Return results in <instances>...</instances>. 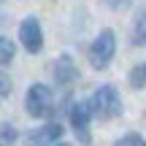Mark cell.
Listing matches in <instances>:
<instances>
[{
  "label": "cell",
  "instance_id": "1",
  "mask_svg": "<svg viewBox=\"0 0 146 146\" xmlns=\"http://www.w3.org/2000/svg\"><path fill=\"white\" fill-rule=\"evenodd\" d=\"M89 111H92L95 119H116V116L122 114V100L119 95H116L114 87H100L98 92L92 95V100H89Z\"/></svg>",
  "mask_w": 146,
  "mask_h": 146
},
{
  "label": "cell",
  "instance_id": "2",
  "mask_svg": "<svg viewBox=\"0 0 146 146\" xmlns=\"http://www.w3.org/2000/svg\"><path fill=\"white\" fill-rule=\"evenodd\" d=\"M25 106H27V114L35 116V119H46V116H52V114H54V98H52V89L43 87V84H33V87L27 89Z\"/></svg>",
  "mask_w": 146,
  "mask_h": 146
},
{
  "label": "cell",
  "instance_id": "3",
  "mask_svg": "<svg viewBox=\"0 0 146 146\" xmlns=\"http://www.w3.org/2000/svg\"><path fill=\"white\" fill-rule=\"evenodd\" d=\"M114 52H116V38H114V33H111V30H103L98 38H95V43L89 46V62H92L95 68L103 70L106 65L111 62Z\"/></svg>",
  "mask_w": 146,
  "mask_h": 146
},
{
  "label": "cell",
  "instance_id": "4",
  "mask_svg": "<svg viewBox=\"0 0 146 146\" xmlns=\"http://www.w3.org/2000/svg\"><path fill=\"white\" fill-rule=\"evenodd\" d=\"M19 41L25 43V49L30 54H35V52H41V49H43V33H41V25H38L35 16H27V19L22 22V27H19Z\"/></svg>",
  "mask_w": 146,
  "mask_h": 146
},
{
  "label": "cell",
  "instance_id": "5",
  "mask_svg": "<svg viewBox=\"0 0 146 146\" xmlns=\"http://www.w3.org/2000/svg\"><path fill=\"white\" fill-rule=\"evenodd\" d=\"M89 103H73L70 108V125H73V133H76V138L87 146L92 138H89Z\"/></svg>",
  "mask_w": 146,
  "mask_h": 146
},
{
  "label": "cell",
  "instance_id": "6",
  "mask_svg": "<svg viewBox=\"0 0 146 146\" xmlns=\"http://www.w3.org/2000/svg\"><path fill=\"white\" fill-rule=\"evenodd\" d=\"M62 135V127L60 125H46L41 130L30 133V143L33 146H57V138Z\"/></svg>",
  "mask_w": 146,
  "mask_h": 146
},
{
  "label": "cell",
  "instance_id": "7",
  "mask_svg": "<svg viewBox=\"0 0 146 146\" xmlns=\"http://www.w3.org/2000/svg\"><path fill=\"white\" fill-rule=\"evenodd\" d=\"M54 76H57V84H73L78 78V70H76V65L70 62L68 54H62V57L57 60V65H54Z\"/></svg>",
  "mask_w": 146,
  "mask_h": 146
},
{
  "label": "cell",
  "instance_id": "8",
  "mask_svg": "<svg viewBox=\"0 0 146 146\" xmlns=\"http://www.w3.org/2000/svg\"><path fill=\"white\" fill-rule=\"evenodd\" d=\"M133 43H135V46H146V8H141V11H138V16H135Z\"/></svg>",
  "mask_w": 146,
  "mask_h": 146
},
{
  "label": "cell",
  "instance_id": "9",
  "mask_svg": "<svg viewBox=\"0 0 146 146\" xmlns=\"http://www.w3.org/2000/svg\"><path fill=\"white\" fill-rule=\"evenodd\" d=\"M130 84H133V87H138V89L146 84V62H143V65H138V68L130 73Z\"/></svg>",
  "mask_w": 146,
  "mask_h": 146
},
{
  "label": "cell",
  "instance_id": "10",
  "mask_svg": "<svg viewBox=\"0 0 146 146\" xmlns=\"http://www.w3.org/2000/svg\"><path fill=\"white\" fill-rule=\"evenodd\" d=\"M0 49H3V57L0 60H3V65H8L11 60H14V46H11L8 38H0Z\"/></svg>",
  "mask_w": 146,
  "mask_h": 146
},
{
  "label": "cell",
  "instance_id": "11",
  "mask_svg": "<svg viewBox=\"0 0 146 146\" xmlns=\"http://www.w3.org/2000/svg\"><path fill=\"white\" fill-rule=\"evenodd\" d=\"M116 146H146V141H143L141 135H135V133H130V135H125Z\"/></svg>",
  "mask_w": 146,
  "mask_h": 146
},
{
  "label": "cell",
  "instance_id": "12",
  "mask_svg": "<svg viewBox=\"0 0 146 146\" xmlns=\"http://www.w3.org/2000/svg\"><path fill=\"white\" fill-rule=\"evenodd\" d=\"M14 138H16L14 125H11V122H3V143H5V146H11V143H14Z\"/></svg>",
  "mask_w": 146,
  "mask_h": 146
},
{
  "label": "cell",
  "instance_id": "13",
  "mask_svg": "<svg viewBox=\"0 0 146 146\" xmlns=\"http://www.w3.org/2000/svg\"><path fill=\"white\" fill-rule=\"evenodd\" d=\"M106 5H111V8H116V11H122V8H127V5H130V0H106Z\"/></svg>",
  "mask_w": 146,
  "mask_h": 146
},
{
  "label": "cell",
  "instance_id": "14",
  "mask_svg": "<svg viewBox=\"0 0 146 146\" xmlns=\"http://www.w3.org/2000/svg\"><path fill=\"white\" fill-rule=\"evenodd\" d=\"M0 84H3V87H0V92H3V98H5V95H8V89H11V78L3 73V76H0Z\"/></svg>",
  "mask_w": 146,
  "mask_h": 146
},
{
  "label": "cell",
  "instance_id": "15",
  "mask_svg": "<svg viewBox=\"0 0 146 146\" xmlns=\"http://www.w3.org/2000/svg\"><path fill=\"white\" fill-rule=\"evenodd\" d=\"M57 146H70V143H57Z\"/></svg>",
  "mask_w": 146,
  "mask_h": 146
}]
</instances>
